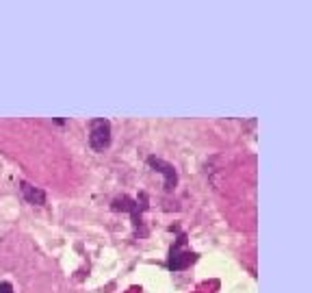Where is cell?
<instances>
[{"mask_svg": "<svg viewBox=\"0 0 312 293\" xmlns=\"http://www.w3.org/2000/svg\"><path fill=\"white\" fill-rule=\"evenodd\" d=\"M89 143L95 152H102L111 146V122L104 117H98L91 122V133H89Z\"/></svg>", "mask_w": 312, "mask_h": 293, "instance_id": "obj_1", "label": "cell"}, {"mask_svg": "<svg viewBox=\"0 0 312 293\" xmlns=\"http://www.w3.org/2000/svg\"><path fill=\"white\" fill-rule=\"evenodd\" d=\"M184 246V237L178 239V243L171 248V254H169V270H184L187 265L195 261V254L193 252H184L182 250Z\"/></svg>", "mask_w": 312, "mask_h": 293, "instance_id": "obj_2", "label": "cell"}, {"mask_svg": "<svg viewBox=\"0 0 312 293\" xmlns=\"http://www.w3.org/2000/svg\"><path fill=\"white\" fill-rule=\"evenodd\" d=\"M148 163L154 167V170H158L160 174H165V189H173V185H176L178 176H176V170H173V165L165 163V161L156 159V157H150Z\"/></svg>", "mask_w": 312, "mask_h": 293, "instance_id": "obj_3", "label": "cell"}, {"mask_svg": "<svg viewBox=\"0 0 312 293\" xmlns=\"http://www.w3.org/2000/svg\"><path fill=\"white\" fill-rule=\"evenodd\" d=\"M20 191H22V195L26 198L31 204H37V206H41V204H46V194L41 191L39 187H33L31 183H20Z\"/></svg>", "mask_w": 312, "mask_h": 293, "instance_id": "obj_4", "label": "cell"}, {"mask_svg": "<svg viewBox=\"0 0 312 293\" xmlns=\"http://www.w3.org/2000/svg\"><path fill=\"white\" fill-rule=\"evenodd\" d=\"M0 293H13V285L11 283H0Z\"/></svg>", "mask_w": 312, "mask_h": 293, "instance_id": "obj_5", "label": "cell"}]
</instances>
